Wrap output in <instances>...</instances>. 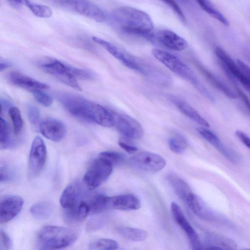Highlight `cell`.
<instances>
[{
  "label": "cell",
  "mask_w": 250,
  "mask_h": 250,
  "mask_svg": "<svg viewBox=\"0 0 250 250\" xmlns=\"http://www.w3.org/2000/svg\"><path fill=\"white\" fill-rule=\"evenodd\" d=\"M0 146L1 149L8 147L11 143L10 132L7 122L2 118H0Z\"/></svg>",
  "instance_id": "32"
},
{
  "label": "cell",
  "mask_w": 250,
  "mask_h": 250,
  "mask_svg": "<svg viewBox=\"0 0 250 250\" xmlns=\"http://www.w3.org/2000/svg\"><path fill=\"white\" fill-rule=\"evenodd\" d=\"M54 2L59 6L76 11L97 22H104L106 19L104 12L98 5L88 0H58Z\"/></svg>",
  "instance_id": "6"
},
{
  "label": "cell",
  "mask_w": 250,
  "mask_h": 250,
  "mask_svg": "<svg viewBox=\"0 0 250 250\" xmlns=\"http://www.w3.org/2000/svg\"><path fill=\"white\" fill-rule=\"evenodd\" d=\"M23 199L19 196L4 198L0 203V222L5 223L14 219L21 211Z\"/></svg>",
  "instance_id": "16"
},
{
  "label": "cell",
  "mask_w": 250,
  "mask_h": 250,
  "mask_svg": "<svg viewBox=\"0 0 250 250\" xmlns=\"http://www.w3.org/2000/svg\"><path fill=\"white\" fill-rule=\"evenodd\" d=\"M99 157L106 160L113 166L120 163L124 159V156L122 154L111 151L101 152L99 154Z\"/></svg>",
  "instance_id": "35"
},
{
  "label": "cell",
  "mask_w": 250,
  "mask_h": 250,
  "mask_svg": "<svg viewBox=\"0 0 250 250\" xmlns=\"http://www.w3.org/2000/svg\"><path fill=\"white\" fill-rule=\"evenodd\" d=\"M214 246L229 250H236L235 242L229 238L219 234H214L212 236Z\"/></svg>",
  "instance_id": "33"
},
{
  "label": "cell",
  "mask_w": 250,
  "mask_h": 250,
  "mask_svg": "<svg viewBox=\"0 0 250 250\" xmlns=\"http://www.w3.org/2000/svg\"><path fill=\"white\" fill-rule=\"evenodd\" d=\"M168 144L171 151L177 154L182 153L187 147V142L181 136H175L169 139Z\"/></svg>",
  "instance_id": "34"
},
{
  "label": "cell",
  "mask_w": 250,
  "mask_h": 250,
  "mask_svg": "<svg viewBox=\"0 0 250 250\" xmlns=\"http://www.w3.org/2000/svg\"><path fill=\"white\" fill-rule=\"evenodd\" d=\"M118 144L122 149L129 154L134 153L136 152L138 150L136 146L129 145L121 141H119Z\"/></svg>",
  "instance_id": "44"
},
{
  "label": "cell",
  "mask_w": 250,
  "mask_h": 250,
  "mask_svg": "<svg viewBox=\"0 0 250 250\" xmlns=\"http://www.w3.org/2000/svg\"><path fill=\"white\" fill-rule=\"evenodd\" d=\"M41 133L46 138L54 142L61 141L65 134L66 129L63 124L54 119H47L40 125Z\"/></svg>",
  "instance_id": "18"
},
{
  "label": "cell",
  "mask_w": 250,
  "mask_h": 250,
  "mask_svg": "<svg viewBox=\"0 0 250 250\" xmlns=\"http://www.w3.org/2000/svg\"><path fill=\"white\" fill-rule=\"evenodd\" d=\"M24 4L37 17L40 18H49L52 15V11L48 6L37 4L29 0H22Z\"/></svg>",
  "instance_id": "29"
},
{
  "label": "cell",
  "mask_w": 250,
  "mask_h": 250,
  "mask_svg": "<svg viewBox=\"0 0 250 250\" xmlns=\"http://www.w3.org/2000/svg\"><path fill=\"white\" fill-rule=\"evenodd\" d=\"M53 208L46 202H40L33 205L30 208L31 214L38 219H46L51 215Z\"/></svg>",
  "instance_id": "26"
},
{
  "label": "cell",
  "mask_w": 250,
  "mask_h": 250,
  "mask_svg": "<svg viewBox=\"0 0 250 250\" xmlns=\"http://www.w3.org/2000/svg\"><path fill=\"white\" fill-rule=\"evenodd\" d=\"M92 40L102 46L126 67L144 75L147 74L146 69L135 60L127 55L114 44L95 36L92 37Z\"/></svg>",
  "instance_id": "10"
},
{
  "label": "cell",
  "mask_w": 250,
  "mask_h": 250,
  "mask_svg": "<svg viewBox=\"0 0 250 250\" xmlns=\"http://www.w3.org/2000/svg\"><path fill=\"white\" fill-rule=\"evenodd\" d=\"M203 250H229L223 248L219 247L214 245L208 246L205 248H203Z\"/></svg>",
  "instance_id": "47"
},
{
  "label": "cell",
  "mask_w": 250,
  "mask_h": 250,
  "mask_svg": "<svg viewBox=\"0 0 250 250\" xmlns=\"http://www.w3.org/2000/svg\"><path fill=\"white\" fill-rule=\"evenodd\" d=\"M38 238L44 245L60 249L73 244L76 241L77 235L70 229L61 226L47 225L40 229Z\"/></svg>",
  "instance_id": "3"
},
{
  "label": "cell",
  "mask_w": 250,
  "mask_h": 250,
  "mask_svg": "<svg viewBox=\"0 0 250 250\" xmlns=\"http://www.w3.org/2000/svg\"><path fill=\"white\" fill-rule=\"evenodd\" d=\"M27 115L30 122L35 125L38 123L40 120V111L36 106L30 105L27 108Z\"/></svg>",
  "instance_id": "39"
},
{
  "label": "cell",
  "mask_w": 250,
  "mask_h": 250,
  "mask_svg": "<svg viewBox=\"0 0 250 250\" xmlns=\"http://www.w3.org/2000/svg\"><path fill=\"white\" fill-rule=\"evenodd\" d=\"M145 38L174 51H182L188 46V42L175 32L168 30H161L147 34Z\"/></svg>",
  "instance_id": "8"
},
{
  "label": "cell",
  "mask_w": 250,
  "mask_h": 250,
  "mask_svg": "<svg viewBox=\"0 0 250 250\" xmlns=\"http://www.w3.org/2000/svg\"><path fill=\"white\" fill-rule=\"evenodd\" d=\"M185 202L192 211L202 219L218 222L225 221L222 215L212 209L201 198L193 192L188 196Z\"/></svg>",
  "instance_id": "11"
},
{
  "label": "cell",
  "mask_w": 250,
  "mask_h": 250,
  "mask_svg": "<svg viewBox=\"0 0 250 250\" xmlns=\"http://www.w3.org/2000/svg\"><path fill=\"white\" fill-rule=\"evenodd\" d=\"M118 233L123 237L133 241L139 242L146 240L147 233L144 229L129 227L120 226L116 229Z\"/></svg>",
  "instance_id": "25"
},
{
  "label": "cell",
  "mask_w": 250,
  "mask_h": 250,
  "mask_svg": "<svg viewBox=\"0 0 250 250\" xmlns=\"http://www.w3.org/2000/svg\"><path fill=\"white\" fill-rule=\"evenodd\" d=\"M11 64L10 62L5 60L0 59V70L1 71L6 69L11 66Z\"/></svg>",
  "instance_id": "45"
},
{
  "label": "cell",
  "mask_w": 250,
  "mask_h": 250,
  "mask_svg": "<svg viewBox=\"0 0 250 250\" xmlns=\"http://www.w3.org/2000/svg\"><path fill=\"white\" fill-rule=\"evenodd\" d=\"M250 93V85L245 87Z\"/></svg>",
  "instance_id": "49"
},
{
  "label": "cell",
  "mask_w": 250,
  "mask_h": 250,
  "mask_svg": "<svg viewBox=\"0 0 250 250\" xmlns=\"http://www.w3.org/2000/svg\"><path fill=\"white\" fill-rule=\"evenodd\" d=\"M235 134L237 138L250 149V137L246 133L240 130H236Z\"/></svg>",
  "instance_id": "41"
},
{
  "label": "cell",
  "mask_w": 250,
  "mask_h": 250,
  "mask_svg": "<svg viewBox=\"0 0 250 250\" xmlns=\"http://www.w3.org/2000/svg\"><path fill=\"white\" fill-rule=\"evenodd\" d=\"M60 201L65 211L74 208L80 202L77 188L73 185L67 186L63 191Z\"/></svg>",
  "instance_id": "22"
},
{
  "label": "cell",
  "mask_w": 250,
  "mask_h": 250,
  "mask_svg": "<svg viewBox=\"0 0 250 250\" xmlns=\"http://www.w3.org/2000/svg\"><path fill=\"white\" fill-rule=\"evenodd\" d=\"M170 209L176 224L186 233L192 250H203L198 234L185 217L180 207L175 202H172Z\"/></svg>",
  "instance_id": "9"
},
{
  "label": "cell",
  "mask_w": 250,
  "mask_h": 250,
  "mask_svg": "<svg viewBox=\"0 0 250 250\" xmlns=\"http://www.w3.org/2000/svg\"><path fill=\"white\" fill-rule=\"evenodd\" d=\"M12 246V240L8 234L1 229L0 230V250H10Z\"/></svg>",
  "instance_id": "38"
},
{
  "label": "cell",
  "mask_w": 250,
  "mask_h": 250,
  "mask_svg": "<svg viewBox=\"0 0 250 250\" xmlns=\"http://www.w3.org/2000/svg\"><path fill=\"white\" fill-rule=\"evenodd\" d=\"M8 81L12 84L31 92L47 89L49 86L17 71H12L7 75Z\"/></svg>",
  "instance_id": "17"
},
{
  "label": "cell",
  "mask_w": 250,
  "mask_h": 250,
  "mask_svg": "<svg viewBox=\"0 0 250 250\" xmlns=\"http://www.w3.org/2000/svg\"><path fill=\"white\" fill-rule=\"evenodd\" d=\"M168 180L177 195L186 202L187 198L192 192L188 184L175 174L169 175Z\"/></svg>",
  "instance_id": "23"
},
{
  "label": "cell",
  "mask_w": 250,
  "mask_h": 250,
  "mask_svg": "<svg viewBox=\"0 0 250 250\" xmlns=\"http://www.w3.org/2000/svg\"><path fill=\"white\" fill-rule=\"evenodd\" d=\"M215 53L225 73L239 81L244 87L250 85L247 76L228 53L221 47H216Z\"/></svg>",
  "instance_id": "13"
},
{
  "label": "cell",
  "mask_w": 250,
  "mask_h": 250,
  "mask_svg": "<svg viewBox=\"0 0 250 250\" xmlns=\"http://www.w3.org/2000/svg\"><path fill=\"white\" fill-rule=\"evenodd\" d=\"M109 197L103 194L94 196L88 202L90 209V213H98L108 209Z\"/></svg>",
  "instance_id": "28"
},
{
  "label": "cell",
  "mask_w": 250,
  "mask_h": 250,
  "mask_svg": "<svg viewBox=\"0 0 250 250\" xmlns=\"http://www.w3.org/2000/svg\"><path fill=\"white\" fill-rule=\"evenodd\" d=\"M172 103L186 116L205 127H209V123L188 103L174 96H170Z\"/></svg>",
  "instance_id": "21"
},
{
  "label": "cell",
  "mask_w": 250,
  "mask_h": 250,
  "mask_svg": "<svg viewBox=\"0 0 250 250\" xmlns=\"http://www.w3.org/2000/svg\"><path fill=\"white\" fill-rule=\"evenodd\" d=\"M234 84V86H235L236 93H237L238 97H240L242 100L245 105L247 106L249 111L250 112V100L248 97L246 95V94L240 89L239 87L236 86L235 84Z\"/></svg>",
  "instance_id": "42"
},
{
  "label": "cell",
  "mask_w": 250,
  "mask_h": 250,
  "mask_svg": "<svg viewBox=\"0 0 250 250\" xmlns=\"http://www.w3.org/2000/svg\"><path fill=\"white\" fill-rule=\"evenodd\" d=\"M7 2L12 7L16 9L21 8L23 4L22 0H8Z\"/></svg>",
  "instance_id": "46"
},
{
  "label": "cell",
  "mask_w": 250,
  "mask_h": 250,
  "mask_svg": "<svg viewBox=\"0 0 250 250\" xmlns=\"http://www.w3.org/2000/svg\"><path fill=\"white\" fill-rule=\"evenodd\" d=\"M104 222V219L102 217H93L87 222L85 230L89 232L97 231L103 226Z\"/></svg>",
  "instance_id": "36"
},
{
  "label": "cell",
  "mask_w": 250,
  "mask_h": 250,
  "mask_svg": "<svg viewBox=\"0 0 250 250\" xmlns=\"http://www.w3.org/2000/svg\"><path fill=\"white\" fill-rule=\"evenodd\" d=\"M114 125L122 134L126 137L139 139L144 134V130L141 124L131 117L114 112Z\"/></svg>",
  "instance_id": "12"
},
{
  "label": "cell",
  "mask_w": 250,
  "mask_h": 250,
  "mask_svg": "<svg viewBox=\"0 0 250 250\" xmlns=\"http://www.w3.org/2000/svg\"><path fill=\"white\" fill-rule=\"evenodd\" d=\"M241 250H250V249L244 248L241 249Z\"/></svg>",
  "instance_id": "50"
},
{
  "label": "cell",
  "mask_w": 250,
  "mask_h": 250,
  "mask_svg": "<svg viewBox=\"0 0 250 250\" xmlns=\"http://www.w3.org/2000/svg\"><path fill=\"white\" fill-rule=\"evenodd\" d=\"M198 132L207 142L215 147L226 159L233 163H237L239 160L237 154L227 147L212 131L205 127L197 128Z\"/></svg>",
  "instance_id": "15"
},
{
  "label": "cell",
  "mask_w": 250,
  "mask_h": 250,
  "mask_svg": "<svg viewBox=\"0 0 250 250\" xmlns=\"http://www.w3.org/2000/svg\"><path fill=\"white\" fill-rule=\"evenodd\" d=\"M141 207V203L135 196L125 194L109 197L108 209L120 210H137Z\"/></svg>",
  "instance_id": "19"
},
{
  "label": "cell",
  "mask_w": 250,
  "mask_h": 250,
  "mask_svg": "<svg viewBox=\"0 0 250 250\" xmlns=\"http://www.w3.org/2000/svg\"><path fill=\"white\" fill-rule=\"evenodd\" d=\"M113 165L99 157L91 164L83 177V183L89 189L93 190L102 184L112 173Z\"/></svg>",
  "instance_id": "5"
},
{
  "label": "cell",
  "mask_w": 250,
  "mask_h": 250,
  "mask_svg": "<svg viewBox=\"0 0 250 250\" xmlns=\"http://www.w3.org/2000/svg\"><path fill=\"white\" fill-rule=\"evenodd\" d=\"M36 100L44 106H49L53 103V98L48 94L42 90H37L32 92Z\"/></svg>",
  "instance_id": "37"
},
{
  "label": "cell",
  "mask_w": 250,
  "mask_h": 250,
  "mask_svg": "<svg viewBox=\"0 0 250 250\" xmlns=\"http://www.w3.org/2000/svg\"><path fill=\"white\" fill-rule=\"evenodd\" d=\"M90 213L88 202L82 200L72 209L65 211L66 218L72 221H81Z\"/></svg>",
  "instance_id": "24"
},
{
  "label": "cell",
  "mask_w": 250,
  "mask_h": 250,
  "mask_svg": "<svg viewBox=\"0 0 250 250\" xmlns=\"http://www.w3.org/2000/svg\"><path fill=\"white\" fill-rule=\"evenodd\" d=\"M197 67L209 83L226 96L230 99H236L238 97L233 90L201 63H197Z\"/></svg>",
  "instance_id": "20"
},
{
  "label": "cell",
  "mask_w": 250,
  "mask_h": 250,
  "mask_svg": "<svg viewBox=\"0 0 250 250\" xmlns=\"http://www.w3.org/2000/svg\"><path fill=\"white\" fill-rule=\"evenodd\" d=\"M38 65L46 73L51 75L64 84L77 90H82L77 79L71 73L70 65L52 58L41 60L38 62Z\"/></svg>",
  "instance_id": "4"
},
{
  "label": "cell",
  "mask_w": 250,
  "mask_h": 250,
  "mask_svg": "<svg viewBox=\"0 0 250 250\" xmlns=\"http://www.w3.org/2000/svg\"><path fill=\"white\" fill-rule=\"evenodd\" d=\"M201 8L210 16L226 26H229V22L228 19L218 11L212 3L208 0H198L197 1Z\"/></svg>",
  "instance_id": "27"
},
{
  "label": "cell",
  "mask_w": 250,
  "mask_h": 250,
  "mask_svg": "<svg viewBox=\"0 0 250 250\" xmlns=\"http://www.w3.org/2000/svg\"><path fill=\"white\" fill-rule=\"evenodd\" d=\"M39 250H59V249L54 248L50 247V246L44 245Z\"/></svg>",
  "instance_id": "48"
},
{
  "label": "cell",
  "mask_w": 250,
  "mask_h": 250,
  "mask_svg": "<svg viewBox=\"0 0 250 250\" xmlns=\"http://www.w3.org/2000/svg\"><path fill=\"white\" fill-rule=\"evenodd\" d=\"M8 113L12 122L14 133L15 134H18L23 125L21 112L18 107L11 106L9 108Z\"/></svg>",
  "instance_id": "31"
},
{
  "label": "cell",
  "mask_w": 250,
  "mask_h": 250,
  "mask_svg": "<svg viewBox=\"0 0 250 250\" xmlns=\"http://www.w3.org/2000/svg\"><path fill=\"white\" fill-rule=\"evenodd\" d=\"M164 2L175 12L183 21H185L186 18L185 15L179 5L175 1L165 0Z\"/></svg>",
  "instance_id": "40"
},
{
  "label": "cell",
  "mask_w": 250,
  "mask_h": 250,
  "mask_svg": "<svg viewBox=\"0 0 250 250\" xmlns=\"http://www.w3.org/2000/svg\"><path fill=\"white\" fill-rule=\"evenodd\" d=\"M236 62L250 82V67L240 59H238Z\"/></svg>",
  "instance_id": "43"
},
{
  "label": "cell",
  "mask_w": 250,
  "mask_h": 250,
  "mask_svg": "<svg viewBox=\"0 0 250 250\" xmlns=\"http://www.w3.org/2000/svg\"><path fill=\"white\" fill-rule=\"evenodd\" d=\"M153 56L171 71L190 83L205 97L211 102L215 98L212 93L200 81L194 72L177 56L163 50H152Z\"/></svg>",
  "instance_id": "2"
},
{
  "label": "cell",
  "mask_w": 250,
  "mask_h": 250,
  "mask_svg": "<svg viewBox=\"0 0 250 250\" xmlns=\"http://www.w3.org/2000/svg\"><path fill=\"white\" fill-rule=\"evenodd\" d=\"M113 23L122 31L144 38L152 32L154 25L150 16L139 9L128 6L119 7L111 13Z\"/></svg>",
  "instance_id": "1"
},
{
  "label": "cell",
  "mask_w": 250,
  "mask_h": 250,
  "mask_svg": "<svg viewBox=\"0 0 250 250\" xmlns=\"http://www.w3.org/2000/svg\"><path fill=\"white\" fill-rule=\"evenodd\" d=\"M46 159V148L42 139L36 137L31 145L28 164V176L37 177L42 169Z\"/></svg>",
  "instance_id": "7"
},
{
  "label": "cell",
  "mask_w": 250,
  "mask_h": 250,
  "mask_svg": "<svg viewBox=\"0 0 250 250\" xmlns=\"http://www.w3.org/2000/svg\"><path fill=\"white\" fill-rule=\"evenodd\" d=\"M133 162L139 168L149 172H158L165 167V160L158 154L142 151L132 157Z\"/></svg>",
  "instance_id": "14"
},
{
  "label": "cell",
  "mask_w": 250,
  "mask_h": 250,
  "mask_svg": "<svg viewBox=\"0 0 250 250\" xmlns=\"http://www.w3.org/2000/svg\"><path fill=\"white\" fill-rule=\"evenodd\" d=\"M118 248V242L110 238H101L90 245L91 250H116Z\"/></svg>",
  "instance_id": "30"
}]
</instances>
